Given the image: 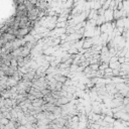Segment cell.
Masks as SVG:
<instances>
[]
</instances>
